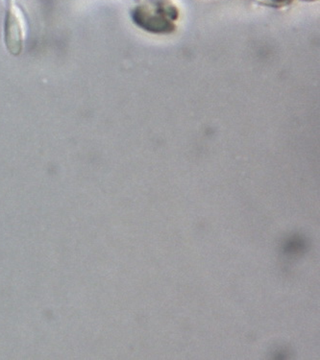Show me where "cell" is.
Returning <instances> with one entry per match:
<instances>
[{
    "label": "cell",
    "mask_w": 320,
    "mask_h": 360,
    "mask_svg": "<svg viewBox=\"0 0 320 360\" xmlns=\"http://www.w3.org/2000/svg\"><path fill=\"white\" fill-rule=\"evenodd\" d=\"M134 22L139 26L155 33L170 32L178 17L177 8L164 0H154L134 9Z\"/></svg>",
    "instance_id": "6da1fadb"
},
{
    "label": "cell",
    "mask_w": 320,
    "mask_h": 360,
    "mask_svg": "<svg viewBox=\"0 0 320 360\" xmlns=\"http://www.w3.org/2000/svg\"><path fill=\"white\" fill-rule=\"evenodd\" d=\"M27 22L22 8L15 0H8L5 18V43L10 53L18 55L22 52L25 41Z\"/></svg>",
    "instance_id": "7a4b0ae2"
}]
</instances>
